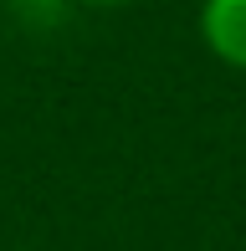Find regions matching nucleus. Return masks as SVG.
<instances>
[{
  "label": "nucleus",
  "mask_w": 246,
  "mask_h": 251,
  "mask_svg": "<svg viewBox=\"0 0 246 251\" xmlns=\"http://www.w3.org/2000/svg\"><path fill=\"white\" fill-rule=\"evenodd\" d=\"M98 5H123V0H98Z\"/></svg>",
  "instance_id": "obj_2"
},
{
  "label": "nucleus",
  "mask_w": 246,
  "mask_h": 251,
  "mask_svg": "<svg viewBox=\"0 0 246 251\" xmlns=\"http://www.w3.org/2000/svg\"><path fill=\"white\" fill-rule=\"evenodd\" d=\"M200 36H205V47L226 67L246 72V0H205Z\"/></svg>",
  "instance_id": "obj_1"
}]
</instances>
